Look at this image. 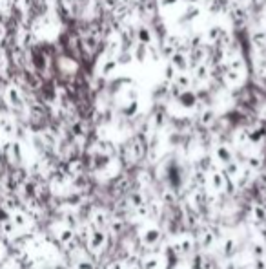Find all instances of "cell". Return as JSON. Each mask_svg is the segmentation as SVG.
Here are the masks:
<instances>
[{
    "label": "cell",
    "instance_id": "1",
    "mask_svg": "<svg viewBox=\"0 0 266 269\" xmlns=\"http://www.w3.org/2000/svg\"><path fill=\"white\" fill-rule=\"evenodd\" d=\"M4 97L6 101H8V105H11L13 108H22V106H24V95H22L20 90H18L17 86H13V84L6 86Z\"/></svg>",
    "mask_w": 266,
    "mask_h": 269
}]
</instances>
